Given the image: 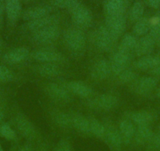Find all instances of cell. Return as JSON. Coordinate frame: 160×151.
<instances>
[{
    "mask_svg": "<svg viewBox=\"0 0 160 151\" xmlns=\"http://www.w3.org/2000/svg\"><path fill=\"white\" fill-rule=\"evenodd\" d=\"M144 12V6L141 1H137L133 4L130 10V18L132 21H138L143 18Z\"/></svg>",
    "mask_w": 160,
    "mask_h": 151,
    "instance_id": "obj_28",
    "label": "cell"
},
{
    "mask_svg": "<svg viewBox=\"0 0 160 151\" xmlns=\"http://www.w3.org/2000/svg\"><path fill=\"white\" fill-rule=\"evenodd\" d=\"M158 55V56L159 57V58H160V53H159V54H158V55Z\"/></svg>",
    "mask_w": 160,
    "mask_h": 151,
    "instance_id": "obj_47",
    "label": "cell"
},
{
    "mask_svg": "<svg viewBox=\"0 0 160 151\" xmlns=\"http://www.w3.org/2000/svg\"><path fill=\"white\" fill-rule=\"evenodd\" d=\"M151 27L148 35L155 40V44H160V18L155 17L150 19Z\"/></svg>",
    "mask_w": 160,
    "mask_h": 151,
    "instance_id": "obj_27",
    "label": "cell"
},
{
    "mask_svg": "<svg viewBox=\"0 0 160 151\" xmlns=\"http://www.w3.org/2000/svg\"><path fill=\"white\" fill-rule=\"evenodd\" d=\"M67 87L71 92L82 98H87L92 95L91 87L82 81H70L67 84Z\"/></svg>",
    "mask_w": 160,
    "mask_h": 151,
    "instance_id": "obj_15",
    "label": "cell"
},
{
    "mask_svg": "<svg viewBox=\"0 0 160 151\" xmlns=\"http://www.w3.org/2000/svg\"><path fill=\"white\" fill-rule=\"evenodd\" d=\"M53 120L55 123L62 127H67L72 124V117L66 112H58L53 115Z\"/></svg>",
    "mask_w": 160,
    "mask_h": 151,
    "instance_id": "obj_30",
    "label": "cell"
},
{
    "mask_svg": "<svg viewBox=\"0 0 160 151\" xmlns=\"http://www.w3.org/2000/svg\"><path fill=\"white\" fill-rule=\"evenodd\" d=\"M5 10L9 21L15 22L21 14V3L20 0H5Z\"/></svg>",
    "mask_w": 160,
    "mask_h": 151,
    "instance_id": "obj_16",
    "label": "cell"
},
{
    "mask_svg": "<svg viewBox=\"0 0 160 151\" xmlns=\"http://www.w3.org/2000/svg\"><path fill=\"white\" fill-rule=\"evenodd\" d=\"M158 83V78L154 76H143L136 83L135 90L140 95H147L156 87Z\"/></svg>",
    "mask_w": 160,
    "mask_h": 151,
    "instance_id": "obj_9",
    "label": "cell"
},
{
    "mask_svg": "<svg viewBox=\"0 0 160 151\" xmlns=\"http://www.w3.org/2000/svg\"><path fill=\"white\" fill-rule=\"evenodd\" d=\"M148 3L152 8L157 9L160 7V0H148Z\"/></svg>",
    "mask_w": 160,
    "mask_h": 151,
    "instance_id": "obj_39",
    "label": "cell"
},
{
    "mask_svg": "<svg viewBox=\"0 0 160 151\" xmlns=\"http://www.w3.org/2000/svg\"><path fill=\"white\" fill-rule=\"evenodd\" d=\"M119 131L122 137L130 138L135 133L134 126L130 121L123 120L119 124Z\"/></svg>",
    "mask_w": 160,
    "mask_h": 151,
    "instance_id": "obj_29",
    "label": "cell"
},
{
    "mask_svg": "<svg viewBox=\"0 0 160 151\" xmlns=\"http://www.w3.org/2000/svg\"><path fill=\"white\" fill-rule=\"evenodd\" d=\"M116 38L109 32L105 26H101L95 32L93 41L98 49L103 51H108L113 47Z\"/></svg>",
    "mask_w": 160,
    "mask_h": 151,
    "instance_id": "obj_3",
    "label": "cell"
},
{
    "mask_svg": "<svg viewBox=\"0 0 160 151\" xmlns=\"http://www.w3.org/2000/svg\"><path fill=\"white\" fill-rule=\"evenodd\" d=\"M151 21L147 18H142L135 22L133 28V32L137 36H144L148 35L150 30Z\"/></svg>",
    "mask_w": 160,
    "mask_h": 151,
    "instance_id": "obj_23",
    "label": "cell"
},
{
    "mask_svg": "<svg viewBox=\"0 0 160 151\" xmlns=\"http://www.w3.org/2000/svg\"><path fill=\"white\" fill-rule=\"evenodd\" d=\"M72 124L77 130L82 132H90V120L82 115H75L72 117Z\"/></svg>",
    "mask_w": 160,
    "mask_h": 151,
    "instance_id": "obj_24",
    "label": "cell"
},
{
    "mask_svg": "<svg viewBox=\"0 0 160 151\" xmlns=\"http://www.w3.org/2000/svg\"><path fill=\"white\" fill-rule=\"evenodd\" d=\"M106 137L108 141L115 147H119L122 143V136L121 133L118 132L114 128H110L108 130H105Z\"/></svg>",
    "mask_w": 160,
    "mask_h": 151,
    "instance_id": "obj_25",
    "label": "cell"
},
{
    "mask_svg": "<svg viewBox=\"0 0 160 151\" xmlns=\"http://www.w3.org/2000/svg\"><path fill=\"white\" fill-rule=\"evenodd\" d=\"M50 9L47 7H34L27 9L23 13V20L32 21L50 15Z\"/></svg>",
    "mask_w": 160,
    "mask_h": 151,
    "instance_id": "obj_17",
    "label": "cell"
},
{
    "mask_svg": "<svg viewBox=\"0 0 160 151\" xmlns=\"http://www.w3.org/2000/svg\"><path fill=\"white\" fill-rule=\"evenodd\" d=\"M131 119L138 125H149L153 121V115L148 111H137L131 114Z\"/></svg>",
    "mask_w": 160,
    "mask_h": 151,
    "instance_id": "obj_22",
    "label": "cell"
},
{
    "mask_svg": "<svg viewBox=\"0 0 160 151\" xmlns=\"http://www.w3.org/2000/svg\"><path fill=\"white\" fill-rule=\"evenodd\" d=\"M112 72L111 62L107 60H100L94 64L91 70V76L96 81H104Z\"/></svg>",
    "mask_w": 160,
    "mask_h": 151,
    "instance_id": "obj_8",
    "label": "cell"
},
{
    "mask_svg": "<svg viewBox=\"0 0 160 151\" xmlns=\"http://www.w3.org/2000/svg\"><path fill=\"white\" fill-rule=\"evenodd\" d=\"M93 104L99 109L109 110L117 106L118 98L116 96L111 95V94H103L94 100Z\"/></svg>",
    "mask_w": 160,
    "mask_h": 151,
    "instance_id": "obj_18",
    "label": "cell"
},
{
    "mask_svg": "<svg viewBox=\"0 0 160 151\" xmlns=\"http://www.w3.org/2000/svg\"><path fill=\"white\" fill-rule=\"evenodd\" d=\"M0 151H4L3 149H2V148L1 147V146H0Z\"/></svg>",
    "mask_w": 160,
    "mask_h": 151,
    "instance_id": "obj_46",
    "label": "cell"
},
{
    "mask_svg": "<svg viewBox=\"0 0 160 151\" xmlns=\"http://www.w3.org/2000/svg\"><path fill=\"white\" fill-rule=\"evenodd\" d=\"M138 135L142 142H149L153 137L154 133L149 125H138Z\"/></svg>",
    "mask_w": 160,
    "mask_h": 151,
    "instance_id": "obj_31",
    "label": "cell"
},
{
    "mask_svg": "<svg viewBox=\"0 0 160 151\" xmlns=\"http://www.w3.org/2000/svg\"><path fill=\"white\" fill-rule=\"evenodd\" d=\"M32 58L42 63H55L63 59V55L55 50H41L32 54Z\"/></svg>",
    "mask_w": 160,
    "mask_h": 151,
    "instance_id": "obj_12",
    "label": "cell"
},
{
    "mask_svg": "<svg viewBox=\"0 0 160 151\" xmlns=\"http://www.w3.org/2000/svg\"><path fill=\"white\" fill-rule=\"evenodd\" d=\"M130 61V52L118 49V51L112 57V62H111L112 72L118 76L120 72L127 69Z\"/></svg>",
    "mask_w": 160,
    "mask_h": 151,
    "instance_id": "obj_5",
    "label": "cell"
},
{
    "mask_svg": "<svg viewBox=\"0 0 160 151\" xmlns=\"http://www.w3.org/2000/svg\"><path fill=\"white\" fill-rule=\"evenodd\" d=\"M58 22H59V18L57 15L50 14L39 19L28 21L26 25H27L28 30L35 32L48 26L58 24Z\"/></svg>",
    "mask_w": 160,
    "mask_h": 151,
    "instance_id": "obj_10",
    "label": "cell"
},
{
    "mask_svg": "<svg viewBox=\"0 0 160 151\" xmlns=\"http://www.w3.org/2000/svg\"><path fill=\"white\" fill-rule=\"evenodd\" d=\"M118 76L120 81H122L123 83H129L134 81L137 77V75L133 70L127 69L122 71V72H120Z\"/></svg>",
    "mask_w": 160,
    "mask_h": 151,
    "instance_id": "obj_33",
    "label": "cell"
},
{
    "mask_svg": "<svg viewBox=\"0 0 160 151\" xmlns=\"http://www.w3.org/2000/svg\"><path fill=\"white\" fill-rule=\"evenodd\" d=\"M20 151H31V149L28 146H25V147H23L22 149H20Z\"/></svg>",
    "mask_w": 160,
    "mask_h": 151,
    "instance_id": "obj_42",
    "label": "cell"
},
{
    "mask_svg": "<svg viewBox=\"0 0 160 151\" xmlns=\"http://www.w3.org/2000/svg\"><path fill=\"white\" fill-rule=\"evenodd\" d=\"M126 18L123 14L108 16L105 22V27L115 37L118 38L126 29Z\"/></svg>",
    "mask_w": 160,
    "mask_h": 151,
    "instance_id": "obj_6",
    "label": "cell"
},
{
    "mask_svg": "<svg viewBox=\"0 0 160 151\" xmlns=\"http://www.w3.org/2000/svg\"><path fill=\"white\" fill-rule=\"evenodd\" d=\"M155 42L152 37L148 34L144 35L138 40L136 47H135V51L138 56H147L151 55V53L153 51L155 46Z\"/></svg>",
    "mask_w": 160,
    "mask_h": 151,
    "instance_id": "obj_11",
    "label": "cell"
},
{
    "mask_svg": "<svg viewBox=\"0 0 160 151\" xmlns=\"http://www.w3.org/2000/svg\"><path fill=\"white\" fill-rule=\"evenodd\" d=\"M150 73L152 76H156L158 78L160 77V65L156 66L155 68H154L152 70H150Z\"/></svg>",
    "mask_w": 160,
    "mask_h": 151,
    "instance_id": "obj_40",
    "label": "cell"
},
{
    "mask_svg": "<svg viewBox=\"0 0 160 151\" xmlns=\"http://www.w3.org/2000/svg\"><path fill=\"white\" fill-rule=\"evenodd\" d=\"M60 35V29L58 24L48 26L40 29L33 34V41L39 45H47L55 42Z\"/></svg>",
    "mask_w": 160,
    "mask_h": 151,
    "instance_id": "obj_2",
    "label": "cell"
},
{
    "mask_svg": "<svg viewBox=\"0 0 160 151\" xmlns=\"http://www.w3.org/2000/svg\"><path fill=\"white\" fill-rule=\"evenodd\" d=\"M158 133L160 134V124H159V125H158Z\"/></svg>",
    "mask_w": 160,
    "mask_h": 151,
    "instance_id": "obj_45",
    "label": "cell"
},
{
    "mask_svg": "<svg viewBox=\"0 0 160 151\" xmlns=\"http://www.w3.org/2000/svg\"><path fill=\"white\" fill-rule=\"evenodd\" d=\"M137 43H138V39L135 35H131V34H126L120 42L118 49L130 52V50L135 49Z\"/></svg>",
    "mask_w": 160,
    "mask_h": 151,
    "instance_id": "obj_26",
    "label": "cell"
},
{
    "mask_svg": "<svg viewBox=\"0 0 160 151\" xmlns=\"http://www.w3.org/2000/svg\"><path fill=\"white\" fill-rule=\"evenodd\" d=\"M127 7V0H107L104 4V11L107 16L123 14Z\"/></svg>",
    "mask_w": 160,
    "mask_h": 151,
    "instance_id": "obj_14",
    "label": "cell"
},
{
    "mask_svg": "<svg viewBox=\"0 0 160 151\" xmlns=\"http://www.w3.org/2000/svg\"><path fill=\"white\" fill-rule=\"evenodd\" d=\"M0 133L7 139L12 140L16 138V132L8 124H4L0 127Z\"/></svg>",
    "mask_w": 160,
    "mask_h": 151,
    "instance_id": "obj_35",
    "label": "cell"
},
{
    "mask_svg": "<svg viewBox=\"0 0 160 151\" xmlns=\"http://www.w3.org/2000/svg\"><path fill=\"white\" fill-rule=\"evenodd\" d=\"M4 11H5V3L2 1H0V28L2 26Z\"/></svg>",
    "mask_w": 160,
    "mask_h": 151,
    "instance_id": "obj_38",
    "label": "cell"
},
{
    "mask_svg": "<svg viewBox=\"0 0 160 151\" xmlns=\"http://www.w3.org/2000/svg\"><path fill=\"white\" fill-rule=\"evenodd\" d=\"M160 65V58L158 55L143 56L135 62V67L140 70H152Z\"/></svg>",
    "mask_w": 160,
    "mask_h": 151,
    "instance_id": "obj_19",
    "label": "cell"
},
{
    "mask_svg": "<svg viewBox=\"0 0 160 151\" xmlns=\"http://www.w3.org/2000/svg\"><path fill=\"white\" fill-rule=\"evenodd\" d=\"M29 55L28 49L26 47H18L7 52L4 55V60L10 64H18L22 62Z\"/></svg>",
    "mask_w": 160,
    "mask_h": 151,
    "instance_id": "obj_13",
    "label": "cell"
},
{
    "mask_svg": "<svg viewBox=\"0 0 160 151\" xmlns=\"http://www.w3.org/2000/svg\"><path fill=\"white\" fill-rule=\"evenodd\" d=\"M156 95H157V97H158V98L160 99V87L158 89V90H157V91H156Z\"/></svg>",
    "mask_w": 160,
    "mask_h": 151,
    "instance_id": "obj_43",
    "label": "cell"
},
{
    "mask_svg": "<svg viewBox=\"0 0 160 151\" xmlns=\"http://www.w3.org/2000/svg\"><path fill=\"white\" fill-rule=\"evenodd\" d=\"M70 10L74 24L83 28L90 26L93 21V16L87 7L78 3Z\"/></svg>",
    "mask_w": 160,
    "mask_h": 151,
    "instance_id": "obj_4",
    "label": "cell"
},
{
    "mask_svg": "<svg viewBox=\"0 0 160 151\" xmlns=\"http://www.w3.org/2000/svg\"><path fill=\"white\" fill-rule=\"evenodd\" d=\"M45 91L49 97L56 101L67 102L71 98L70 91L68 89V87H64L59 84H48L46 86Z\"/></svg>",
    "mask_w": 160,
    "mask_h": 151,
    "instance_id": "obj_7",
    "label": "cell"
},
{
    "mask_svg": "<svg viewBox=\"0 0 160 151\" xmlns=\"http://www.w3.org/2000/svg\"><path fill=\"white\" fill-rule=\"evenodd\" d=\"M54 151H72L70 144L66 140H62L58 143Z\"/></svg>",
    "mask_w": 160,
    "mask_h": 151,
    "instance_id": "obj_37",
    "label": "cell"
},
{
    "mask_svg": "<svg viewBox=\"0 0 160 151\" xmlns=\"http://www.w3.org/2000/svg\"><path fill=\"white\" fill-rule=\"evenodd\" d=\"M90 132H93L95 135L98 137H101L105 134V128L104 126L95 118H90Z\"/></svg>",
    "mask_w": 160,
    "mask_h": 151,
    "instance_id": "obj_32",
    "label": "cell"
},
{
    "mask_svg": "<svg viewBox=\"0 0 160 151\" xmlns=\"http://www.w3.org/2000/svg\"><path fill=\"white\" fill-rule=\"evenodd\" d=\"M64 40L69 50L73 52H80L84 50L87 39L83 32L78 29H70L64 34Z\"/></svg>",
    "mask_w": 160,
    "mask_h": 151,
    "instance_id": "obj_1",
    "label": "cell"
},
{
    "mask_svg": "<svg viewBox=\"0 0 160 151\" xmlns=\"http://www.w3.org/2000/svg\"><path fill=\"white\" fill-rule=\"evenodd\" d=\"M78 3V0H53V6L61 9H72Z\"/></svg>",
    "mask_w": 160,
    "mask_h": 151,
    "instance_id": "obj_34",
    "label": "cell"
},
{
    "mask_svg": "<svg viewBox=\"0 0 160 151\" xmlns=\"http://www.w3.org/2000/svg\"><path fill=\"white\" fill-rule=\"evenodd\" d=\"M37 72L42 76L53 77L61 73V69L55 63H42L37 67Z\"/></svg>",
    "mask_w": 160,
    "mask_h": 151,
    "instance_id": "obj_21",
    "label": "cell"
},
{
    "mask_svg": "<svg viewBox=\"0 0 160 151\" xmlns=\"http://www.w3.org/2000/svg\"><path fill=\"white\" fill-rule=\"evenodd\" d=\"M4 117V111L2 108L0 107V122L2 121V120L3 119Z\"/></svg>",
    "mask_w": 160,
    "mask_h": 151,
    "instance_id": "obj_41",
    "label": "cell"
},
{
    "mask_svg": "<svg viewBox=\"0 0 160 151\" xmlns=\"http://www.w3.org/2000/svg\"><path fill=\"white\" fill-rule=\"evenodd\" d=\"M2 38H1V36H0V47H2Z\"/></svg>",
    "mask_w": 160,
    "mask_h": 151,
    "instance_id": "obj_44",
    "label": "cell"
},
{
    "mask_svg": "<svg viewBox=\"0 0 160 151\" xmlns=\"http://www.w3.org/2000/svg\"><path fill=\"white\" fill-rule=\"evenodd\" d=\"M17 125L19 132L25 137H32L35 135V128L28 118L23 115H19L17 118Z\"/></svg>",
    "mask_w": 160,
    "mask_h": 151,
    "instance_id": "obj_20",
    "label": "cell"
},
{
    "mask_svg": "<svg viewBox=\"0 0 160 151\" xmlns=\"http://www.w3.org/2000/svg\"><path fill=\"white\" fill-rule=\"evenodd\" d=\"M13 73L7 67L0 65V82H8L13 79Z\"/></svg>",
    "mask_w": 160,
    "mask_h": 151,
    "instance_id": "obj_36",
    "label": "cell"
}]
</instances>
